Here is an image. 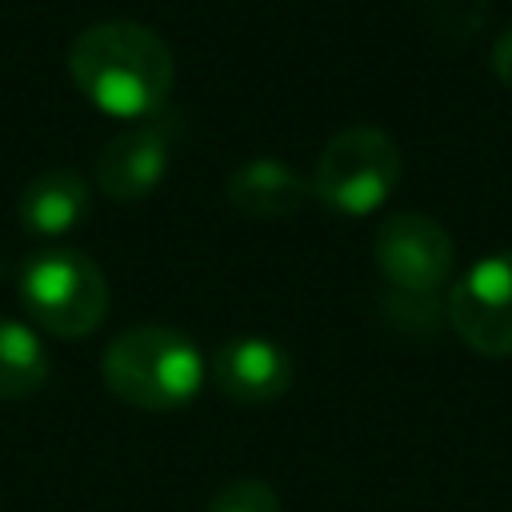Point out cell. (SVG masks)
Segmentation results:
<instances>
[{
    "label": "cell",
    "mask_w": 512,
    "mask_h": 512,
    "mask_svg": "<svg viewBox=\"0 0 512 512\" xmlns=\"http://www.w3.org/2000/svg\"><path fill=\"white\" fill-rule=\"evenodd\" d=\"M68 76L112 120H152L168 108L176 60L160 32L136 20H100L68 48Z\"/></svg>",
    "instance_id": "obj_1"
},
{
    "label": "cell",
    "mask_w": 512,
    "mask_h": 512,
    "mask_svg": "<svg viewBox=\"0 0 512 512\" xmlns=\"http://www.w3.org/2000/svg\"><path fill=\"white\" fill-rule=\"evenodd\" d=\"M100 368L112 396L144 412H176L192 404L208 376L196 340L164 324H136L112 336Z\"/></svg>",
    "instance_id": "obj_2"
},
{
    "label": "cell",
    "mask_w": 512,
    "mask_h": 512,
    "mask_svg": "<svg viewBox=\"0 0 512 512\" xmlns=\"http://www.w3.org/2000/svg\"><path fill=\"white\" fill-rule=\"evenodd\" d=\"M20 304L36 328L84 340L108 316V280L100 264L68 244H44L20 264Z\"/></svg>",
    "instance_id": "obj_3"
},
{
    "label": "cell",
    "mask_w": 512,
    "mask_h": 512,
    "mask_svg": "<svg viewBox=\"0 0 512 512\" xmlns=\"http://www.w3.org/2000/svg\"><path fill=\"white\" fill-rule=\"evenodd\" d=\"M404 156L384 128L352 124L340 128L312 168V196L336 216H368L384 208L400 184Z\"/></svg>",
    "instance_id": "obj_4"
},
{
    "label": "cell",
    "mask_w": 512,
    "mask_h": 512,
    "mask_svg": "<svg viewBox=\"0 0 512 512\" xmlns=\"http://www.w3.org/2000/svg\"><path fill=\"white\" fill-rule=\"evenodd\" d=\"M372 260L380 276L404 292V296H436L452 268H456V248L444 224H436L424 212H392L380 220L372 236Z\"/></svg>",
    "instance_id": "obj_5"
},
{
    "label": "cell",
    "mask_w": 512,
    "mask_h": 512,
    "mask_svg": "<svg viewBox=\"0 0 512 512\" xmlns=\"http://www.w3.org/2000/svg\"><path fill=\"white\" fill-rule=\"evenodd\" d=\"M452 332L480 356H512V248L476 260L448 292Z\"/></svg>",
    "instance_id": "obj_6"
},
{
    "label": "cell",
    "mask_w": 512,
    "mask_h": 512,
    "mask_svg": "<svg viewBox=\"0 0 512 512\" xmlns=\"http://www.w3.org/2000/svg\"><path fill=\"white\" fill-rule=\"evenodd\" d=\"M176 132H180V124L168 116V108L152 120H140V124H128L124 132H116L96 156V188L116 204L148 196L172 164Z\"/></svg>",
    "instance_id": "obj_7"
},
{
    "label": "cell",
    "mask_w": 512,
    "mask_h": 512,
    "mask_svg": "<svg viewBox=\"0 0 512 512\" xmlns=\"http://www.w3.org/2000/svg\"><path fill=\"white\" fill-rule=\"evenodd\" d=\"M212 384L232 404H272L292 388V356L268 336H228L212 352Z\"/></svg>",
    "instance_id": "obj_8"
},
{
    "label": "cell",
    "mask_w": 512,
    "mask_h": 512,
    "mask_svg": "<svg viewBox=\"0 0 512 512\" xmlns=\"http://www.w3.org/2000/svg\"><path fill=\"white\" fill-rule=\"evenodd\" d=\"M88 204H92V184L84 172L48 168L24 184V192L16 200V216H20V228L28 236L60 240L84 224Z\"/></svg>",
    "instance_id": "obj_9"
},
{
    "label": "cell",
    "mask_w": 512,
    "mask_h": 512,
    "mask_svg": "<svg viewBox=\"0 0 512 512\" xmlns=\"http://www.w3.org/2000/svg\"><path fill=\"white\" fill-rule=\"evenodd\" d=\"M224 196H228L232 212H240L248 220H284L304 208L312 188H308V176H300L292 164L260 156V160H244L228 176Z\"/></svg>",
    "instance_id": "obj_10"
},
{
    "label": "cell",
    "mask_w": 512,
    "mask_h": 512,
    "mask_svg": "<svg viewBox=\"0 0 512 512\" xmlns=\"http://www.w3.org/2000/svg\"><path fill=\"white\" fill-rule=\"evenodd\" d=\"M52 372L48 348L32 324L0 316V400H28Z\"/></svg>",
    "instance_id": "obj_11"
},
{
    "label": "cell",
    "mask_w": 512,
    "mask_h": 512,
    "mask_svg": "<svg viewBox=\"0 0 512 512\" xmlns=\"http://www.w3.org/2000/svg\"><path fill=\"white\" fill-rule=\"evenodd\" d=\"M204 512H280V496L272 492L268 480H256V476H240V480H228Z\"/></svg>",
    "instance_id": "obj_12"
},
{
    "label": "cell",
    "mask_w": 512,
    "mask_h": 512,
    "mask_svg": "<svg viewBox=\"0 0 512 512\" xmlns=\"http://www.w3.org/2000/svg\"><path fill=\"white\" fill-rule=\"evenodd\" d=\"M492 72H496V80L504 84V88H512V28L496 40V48H492Z\"/></svg>",
    "instance_id": "obj_13"
}]
</instances>
